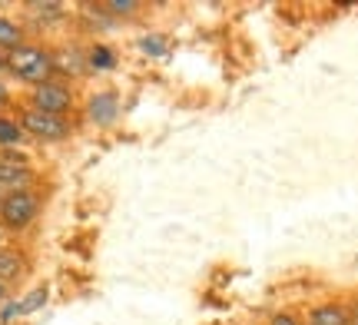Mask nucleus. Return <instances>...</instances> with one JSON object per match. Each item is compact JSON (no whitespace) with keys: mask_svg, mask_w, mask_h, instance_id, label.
Masks as SVG:
<instances>
[{"mask_svg":"<svg viewBox=\"0 0 358 325\" xmlns=\"http://www.w3.org/2000/svg\"><path fill=\"white\" fill-rule=\"evenodd\" d=\"M7 77H10L13 83L27 87V90L57 80L50 43H43V40H27L24 47L10 50L7 53Z\"/></svg>","mask_w":358,"mask_h":325,"instance_id":"1","label":"nucleus"},{"mask_svg":"<svg viewBox=\"0 0 358 325\" xmlns=\"http://www.w3.org/2000/svg\"><path fill=\"white\" fill-rule=\"evenodd\" d=\"M43 196L37 189H17V193H0V229L3 236H20L40 219Z\"/></svg>","mask_w":358,"mask_h":325,"instance_id":"2","label":"nucleus"},{"mask_svg":"<svg viewBox=\"0 0 358 325\" xmlns=\"http://www.w3.org/2000/svg\"><path fill=\"white\" fill-rule=\"evenodd\" d=\"M37 113H50V117H70L77 110V87L66 83V80H50V83H40L34 90H27V103Z\"/></svg>","mask_w":358,"mask_h":325,"instance_id":"3","label":"nucleus"},{"mask_svg":"<svg viewBox=\"0 0 358 325\" xmlns=\"http://www.w3.org/2000/svg\"><path fill=\"white\" fill-rule=\"evenodd\" d=\"M17 123L27 133V140H40V143H64L73 136V120L70 117H50V113L30 110V106H24L17 113Z\"/></svg>","mask_w":358,"mask_h":325,"instance_id":"4","label":"nucleus"},{"mask_svg":"<svg viewBox=\"0 0 358 325\" xmlns=\"http://www.w3.org/2000/svg\"><path fill=\"white\" fill-rule=\"evenodd\" d=\"M50 50H53V70H57V80L73 83V80L90 77L87 43H80V40H64V43H57V47H50Z\"/></svg>","mask_w":358,"mask_h":325,"instance_id":"5","label":"nucleus"},{"mask_svg":"<svg viewBox=\"0 0 358 325\" xmlns=\"http://www.w3.org/2000/svg\"><path fill=\"white\" fill-rule=\"evenodd\" d=\"M120 93L116 90H96L87 96V106H83V117L87 123H93L96 130H113L120 123Z\"/></svg>","mask_w":358,"mask_h":325,"instance_id":"6","label":"nucleus"},{"mask_svg":"<svg viewBox=\"0 0 358 325\" xmlns=\"http://www.w3.org/2000/svg\"><path fill=\"white\" fill-rule=\"evenodd\" d=\"M27 27L30 30H60V27L70 24V7L66 3H53V0H43V3H27Z\"/></svg>","mask_w":358,"mask_h":325,"instance_id":"7","label":"nucleus"},{"mask_svg":"<svg viewBox=\"0 0 358 325\" xmlns=\"http://www.w3.org/2000/svg\"><path fill=\"white\" fill-rule=\"evenodd\" d=\"M34 182H37L34 163H7V159H0V193L34 189Z\"/></svg>","mask_w":358,"mask_h":325,"instance_id":"8","label":"nucleus"},{"mask_svg":"<svg viewBox=\"0 0 358 325\" xmlns=\"http://www.w3.org/2000/svg\"><path fill=\"white\" fill-rule=\"evenodd\" d=\"M27 252L20 246H10V243H3L0 246V282L10 289L13 282H20L27 275Z\"/></svg>","mask_w":358,"mask_h":325,"instance_id":"9","label":"nucleus"},{"mask_svg":"<svg viewBox=\"0 0 358 325\" xmlns=\"http://www.w3.org/2000/svg\"><path fill=\"white\" fill-rule=\"evenodd\" d=\"M306 325H355L352 322V305L345 302H319L308 309Z\"/></svg>","mask_w":358,"mask_h":325,"instance_id":"10","label":"nucleus"},{"mask_svg":"<svg viewBox=\"0 0 358 325\" xmlns=\"http://www.w3.org/2000/svg\"><path fill=\"white\" fill-rule=\"evenodd\" d=\"M120 64V53L106 43V40H90L87 43V66L90 73H110Z\"/></svg>","mask_w":358,"mask_h":325,"instance_id":"11","label":"nucleus"},{"mask_svg":"<svg viewBox=\"0 0 358 325\" xmlns=\"http://www.w3.org/2000/svg\"><path fill=\"white\" fill-rule=\"evenodd\" d=\"M27 40L30 37H27L24 20H17L10 13H0V50L10 53V50H17V47H24Z\"/></svg>","mask_w":358,"mask_h":325,"instance_id":"12","label":"nucleus"},{"mask_svg":"<svg viewBox=\"0 0 358 325\" xmlns=\"http://www.w3.org/2000/svg\"><path fill=\"white\" fill-rule=\"evenodd\" d=\"M24 143H27V133L20 130L17 117L3 113V117H0V150H20Z\"/></svg>","mask_w":358,"mask_h":325,"instance_id":"13","label":"nucleus"},{"mask_svg":"<svg viewBox=\"0 0 358 325\" xmlns=\"http://www.w3.org/2000/svg\"><path fill=\"white\" fill-rule=\"evenodd\" d=\"M136 47H140L143 57H150V60H166L169 57V37L166 34H143L136 40Z\"/></svg>","mask_w":358,"mask_h":325,"instance_id":"14","label":"nucleus"},{"mask_svg":"<svg viewBox=\"0 0 358 325\" xmlns=\"http://www.w3.org/2000/svg\"><path fill=\"white\" fill-rule=\"evenodd\" d=\"M103 10H106L116 24L123 27V24H129L136 13H143V3H140V0H106V3H103Z\"/></svg>","mask_w":358,"mask_h":325,"instance_id":"15","label":"nucleus"},{"mask_svg":"<svg viewBox=\"0 0 358 325\" xmlns=\"http://www.w3.org/2000/svg\"><path fill=\"white\" fill-rule=\"evenodd\" d=\"M47 302H50V286H34L20 299V305H24V315H34V312H43Z\"/></svg>","mask_w":358,"mask_h":325,"instance_id":"16","label":"nucleus"},{"mask_svg":"<svg viewBox=\"0 0 358 325\" xmlns=\"http://www.w3.org/2000/svg\"><path fill=\"white\" fill-rule=\"evenodd\" d=\"M17 319H24V305H20V299L7 296L0 302V325H13Z\"/></svg>","mask_w":358,"mask_h":325,"instance_id":"17","label":"nucleus"},{"mask_svg":"<svg viewBox=\"0 0 358 325\" xmlns=\"http://www.w3.org/2000/svg\"><path fill=\"white\" fill-rule=\"evenodd\" d=\"M266 325H302V322H299V315H295V312H289V309H279V312L268 315Z\"/></svg>","mask_w":358,"mask_h":325,"instance_id":"18","label":"nucleus"},{"mask_svg":"<svg viewBox=\"0 0 358 325\" xmlns=\"http://www.w3.org/2000/svg\"><path fill=\"white\" fill-rule=\"evenodd\" d=\"M10 106H13V90H10V83L0 77V117L10 113Z\"/></svg>","mask_w":358,"mask_h":325,"instance_id":"19","label":"nucleus"},{"mask_svg":"<svg viewBox=\"0 0 358 325\" xmlns=\"http://www.w3.org/2000/svg\"><path fill=\"white\" fill-rule=\"evenodd\" d=\"M0 77H7V53L0 50Z\"/></svg>","mask_w":358,"mask_h":325,"instance_id":"20","label":"nucleus"},{"mask_svg":"<svg viewBox=\"0 0 358 325\" xmlns=\"http://www.w3.org/2000/svg\"><path fill=\"white\" fill-rule=\"evenodd\" d=\"M7 296H10V289H7V286H3V282H0V302L7 299Z\"/></svg>","mask_w":358,"mask_h":325,"instance_id":"21","label":"nucleus"},{"mask_svg":"<svg viewBox=\"0 0 358 325\" xmlns=\"http://www.w3.org/2000/svg\"><path fill=\"white\" fill-rule=\"evenodd\" d=\"M0 246H3V229H0Z\"/></svg>","mask_w":358,"mask_h":325,"instance_id":"22","label":"nucleus"},{"mask_svg":"<svg viewBox=\"0 0 358 325\" xmlns=\"http://www.w3.org/2000/svg\"><path fill=\"white\" fill-rule=\"evenodd\" d=\"M355 325H358V322H355Z\"/></svg>","mask_w":358,"mask_h":325,"instance_id":"23","label":"nucleus"}]
</instances>
